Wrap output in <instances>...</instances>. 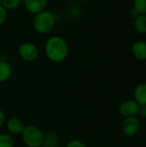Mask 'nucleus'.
Returning a JSON list of instances; mask_svg holds the SVG:
<instances>
[{"label": "nucleus", "mask_w": 146, "mask_h": 147, "mask_svg": "<svg viewBox=\"0 0 146 147\" xmlns=\"http://www.w3.org/2000/svg\"><path fill=\"white\" fill-rule=\"evenodd\" d=\"M46 58L53 63H61L66 59L69 55L70 48L67 41L61 36H50L44 47Z\"/></svg>", "instance_id": "obj_1"}, {"label": "nucleus", "mask_w": 146, "mask_h": 147, "mask_svg": "<svg viewBox=\"0 0 146 147\" xmlns=\"http://www.w3.org/2000/svg\"><path fill=\"white\" fill-rule=\"evenodd\" d=\"M57 18L55 14L51 11L45 9L34 16L32 25L35 32L40 34H49L55 27Z\"/></svg>", "instance_id": "obj_2"}, {"label": "nucleus", "mask_w": 146, "mask_h": 147, "mask_svg": "<svg viewBox=\"0 0 146 147\" xmlns=\"http://www.w3.org/2000/svg\"><path fill=\"white\" fill-rule=\"evenodd\" d=\"M22 137L24 144L28 147H41L44 140V134L34 125L26 126Z\"/></svg>", "instance_id": "obj_3"}, {"label": "nucleus", "mask_w": 146, "mask_h": 147, "mask_svg": "<svg viewBox=\"0 0 146 147\" xmlns=\"http://www.w3.org/2000/svg\"><path fill=\"white\" fill-rule=\"evenodd\" d=\"M17 52L20 58L27 62H33L36 60L40 54L38 47L35 44L28 41H25L20 44Z\"/></svg>", "instance_id": "obj_4"}, {"label": "nucleus", "mask_w": 146, "mask_h": 147, "mask_svg": "<svg viewBox=\"0 0 146 147\" xmlns=\"http://www.w3.org/2000/svg\"><path fill=\"white\" fill-rule=\"evenodd\" d=\"M122 131L127 137L135 136L140 129V121L136 116L126 117L122 122Z\"/></svg>", "instance_id": "obj_5"}, {"label": "nucleus", "mask_w": 146, "mask_h": 147, "mask_svg": "<svg viewBox=\"0 0 146 147\" xmlns=\"http://www.w3.org/2000/svg\"><path fill=\"white\" fill-rule=\"evenodd\" d=\"M22 3L25 9L34 16L46 9L48 0H22Z\"/></svg>", "instance_id": "obj_6"}, {"label": "nucleus", "mask_w": 146, "mask_h": 147, "mask_svg": "<svg viewBox=\"0 0 146 147\" xmlns=\"http://www.w3.org/2000/svg\"><path fill=\"white\" fill-rule=\"evenodd\" d=\"M139 107V105L135 100H127L120 105L119 112L125 118L136 116L138 115Z\"/></svg>", "instance_id": "obj_7"}, {"label": "nucleus", "mask_w": 146, "mask_h": 147, "mask_svg": "<svg viewBox=\"0 0 146 147\" xmlns=\"http://www.w3.org/2000/svg\"><path fill=\"white\" fill-rule=\"evenodd\" d=\"M5 127L9 134L19 135V134H22L26 126L20 118L10 117L5 121Z\"/></svg>", "instance_id": "obj_8"}, {"label": "nucleus", "mask_w": 146, "mask_h": 147, "mask_svg": "<svg viewBox=\"0 0 146 147\" xmlns=\"http://www.w3.org/2000/svg\"><path fill=\"white\" fill-rule=\"evenodd\" d=\"M132 53L139 60H146V42L138 40L132 46Z\"/></svg>", "instance_id": "obj_9"}, {"label": "nucleus", "mask_w": 146, "mask_h": 147, "mask_svg": "<svg viewBox=\"0 0 146 147\" xmlns=\"http://www.w3.org/2000/svg\"><path fill=\"white\" fill-rule=\"evenodd\" d=\"M134 100L139 105H146V84L142 83L136 86L134 90Z\"/></svg>", "instance_id": "obj_10"}, {"label": "nucleus", "mask_w": 146, "mask_h": 147, "mask_svg": "<svg viewBox=\"0 0 146 147\" xmlns=\"http://www.w3.org/2000/svg\"><path fill=\"white\" fill-rule=\"evenodd\" d=\"M12 67L6 61H0V84L4 83L11 77Z\"/></svg>", "instance_id": "obj_11"}, {"label": "nucleus", "mask_w": 146, "mask_h": 147, "mask_svg": "<svg viewBox=\"0 0 146 147\" xmlns=\"http://www.w3.org/2000/svg\"><path fill=\"white\" fill-rule=\"evenodd\" d=\"M59 136L54 133H48L47 134H44V140L42 147H59Z\"/></svg>", "instance_id": "obj_12"}, {"label": "nucleus", "mask_w": 146, "mask_h": 147, "mask_svg": "<svg viewBox=\"0 0 146 147\" xmlns=\"http://www.w3.org/2000/svg\"><path fill=\"white\" fill-rule=\"evenodd\" d=\"M134 28L140 34H146V15H139L134 19Z\"/></svg>", "instance_id": "obj_13"}, {"label": "nucleus", "mask_w": 146, "mask_h": 147, "mask_svg": "<svg viewBox=\"0 0 146 147\" xmlns=\"http://www.w3.org/2000/svg\"><path fill=\"white\" fill-rule=\"evenodd\" d=\"M0 147H15L13 137L8 134H0Z\"/></svg>", "instance_id": "obj_14"}, {"label": "nucleus", "mask_w": 146, "mask_h": 147, "mask_svg": "<svg viewBox=\"0 0 146 147\" xmlns=\"http://www.w3.org/2000/svg\"><path fill=\"white\" fill-rule=\"evenodd\" d=\"M22 0H3L2 5L7 10H13L17 9L21 5Z\"/></svg>", "instance_id": "obj_15"}, {"label": "nucleus", "mask_w": 146, "mask_h": 147, "mask_svg": "<svg viewBox=\"0 0 146 147\" xmlns=\"http://www.w3.org/2000/svg\"><path fill=\"white\" fill-rule=\"evenodd\" d=\"M133 7L140 15H146V0H133Z\"/></svg>", "instance_id": "obj_16"}, {"label": "nucleus", "mask_w": 146, "mask_h": 147, "mask_svg": "<svg viewBox=\"0 0 146 147\" xmlns=\"http://www.w3.org/2000/svg\"><path fill=\"white\" fill-rule=\"evenodd\" d=\"M65 147H87L83 141L80 140H72L69 141Z\"/></svg>", "instance_id": "obj_17"}, {"label": "nucleus", "mask_w": 146, "mask_h": 147, "mask_svg": "<svg viewBox=\"0 0 146 147\" xmlns=\"http://www.w3.org/2000/svg\"><path fill=\"white\" fill-rule=\"evenodd\" d=\"M7 17H8V10L2 4H0V26L5 22Z\"/></svg>", "instance_id": "obj_18"}, {"label": "nucleus", "mask_w": 146, "mask_h": 147, "mask_svg": "<svg viewBox=\"0 0 146 147\" xmlns=\"http://www.w3.org/2000/svg\"><path fill=\"white\" fill-rule=\"evenodd\" d=\"M137 115L141 118H146V105H139Z\"/></svg>", "instance_id": "obj_19"}, {"label": "nucleus", "mask_w": 146, "mask_h": 147, "mask_svg": "<svg viewBox=\"0 0 146 147\" xmlns=\"http://www.w3.org/2000/svg\"><path fill=\"white\" fill-rule=\"evenodd\" d=\"M128 15H129V16H130L131 18L136 19L140 14H139V12L134 7H133L132 9H130V10H129V12H128Z\"/></svg>", "instance_id": "obj_20"}, {"label": "nucleus", "mask_w": 146, "mask_h": 147, "mask_svg": "<svg viewBox=\"0 0 146 147\" xmlns=\"http://www.w3.org/2000/svg\"><path fill=\"white\" fill-rule=\"evenodd\" d=\"M5 115L4 113L0 109V128H2V127L5 124Z\"/></svg>", "instance_id": "obj_21"}, {"label": "nucleus", "mask_w": 146, "mask_h": 147, "mask_svg": "<svg viewBox=\"0 0 146 147\" xmlns=\"http://www.w3.org/2000/svg\"><path fill=\"white\" fill-rule=\"evenodd\" d=\"M1 52H2V47H1V44H0V54H1Z\"/></svg>", "instance_id": "obj_22"}, {"label": "nucleus", "mask_w": 146, "mask_h": 147, "mask_svg": "<svg viewBox=\"0 0 146 147\" xmlns=\"http://www.w3.org/2000/svg\"><path fill=\"white\" fill-rule=\"evenodd\" d=\"M2 2H3V0H0V4H2Z\"/></svg>", "instance_id": "obj_23"}]
</instances>
